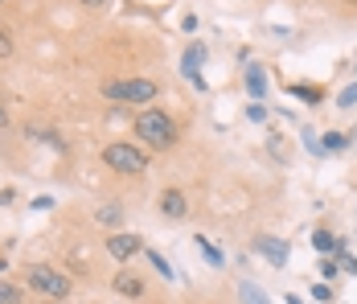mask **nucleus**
Listing matches in <instances>:
<instances>
[{"label":"nucleus","mask_w":357,"mask_h":304,"mask_svg":"<svg viewBox=\"0 0 357 304\" xmlns=\"http://www.w3.org/2000/svg\"><path fill=\"white\" fill-rule=\"evenodd\" d=\"M132 132L140 140L144 148H156V152H165V148H173L177 144V120L173 115H165V111H156V107H148L136 115V124H132Z\"/></svg>","instance_id":"1"},{"label":"nucleus","mask_w":357,"mask_h":304,"mask_svg":"<svg viewBox=\"0 0 357 304\" xmlns=\"http://www.w3.org/2000/svg\"><path fill=\"white\" fill-rule=\"evenodd\" d=\"M103 165L119 177H144L148 173V152L144 144H128V140H115L103 148Z\"/></svg>","instance_id":"2"},{"label":"nucleus","mask_w":357,"mask_h":304,"mask_svg":"<svg viewBox=\"0 0 357 304\" xmlns=\"http://www.w3.org/2000/svg\"><path fill=\"white\" fill-rule=\"evenodd\" d=\"M160 95V87L152 82V78H115V82H107L103 87V99L111 103H148V99H156Z\"/></svg>","instance_id":"3"},{"label":"nucleus","mask_w":357,"mask_h":304,"mask_svg":"<svg viewBox=\"0 0 357 304\" xmlns=\"http://www.w3.org/2000/svg\"><path fill=\"white\" fill-rule=\"evenodd\" d=\"M25 280H29V288H33L37 296H50V301H66L70 296V280L62 271H54L50 263H33V268L25 271Z\"/></svg>","instance_id":"4"},{"label":"nucleus","mask_w":357,"mask_h":304,"mask_svg":"<svg viewBox=\"0 0 357 304\" xmlns=\"http://www.w3.org/2000/svg\"><path fill=\"white\" fill-rule=\"evenodd\" d=\"M140 251H144V238L136 231H111L107 235V255L115 263H132Z\"/></svg>","instance_id":"5"},{"label":"nucleus","mask_w":357,"mask_h":304,"mask_svg":"<svg viewBox=\"0 0 357 304\" xmlns=\"http://www.w3.org/2000/svg\"><path fill=\"white\" fill-rule=\"evenodd\" d=\"M255 251H259L271 268H287V259H291V247H287L284 238H275V235H259L255 238Z\"/></svg>","instance_id":"6"},{"label":"nucleus","mask_w":357,"mask_h":304,"mask_svg":"<svg viewBox=\"0 0 357 304\" xmlns=\"http://www.w3.org/2000/svg\"><path fill=\"white\" fill-rule=\"evenodd\" d=\"M202 62H206V45H202V41H193V45L185 50V58H181V70H185V78H189V82H197V87L206 91V78H202Z\"/></svg>","instance_id":"7"},{"label":"nucleus","mask_w":357,"mask_h":304,"mask_svg":"<svg viewBox=\"0 0 357 304\" xmlns=\"http://www.w3.org/2000/svg\"><path fill=\"white\" fill-rule=\"evenodd\" d=\"M156 210H160L165 218H185V214H189V198H185L181 189H160Z\"/></svg>","instance_id":"8"},{"label":"nucleus","mask_w":357,"mask_h":304,"mask_svg":"<svg viewBox=\"0 0 357 304\" xmlns=\"http://www.w3.org/2000/svg\"><path fill=\"white\" fill-rule=\"evenodd\" d=\"M111 288H115L119 296H128V301H140V296H144V280L136 275V271H115Z\"/></svg>","instance_id":"9"},{"label":"nucleus","mask_w":357,"mask_h":304,"mask_svg":"<svg viewBox=\"0 0 357 304\" xmlns=\"http://www.w3.org/2000/svg\"><path fill=\"white\" fill-rule=\"evenodd\" d=\"M247 91H250V99H267V74H263V66H247Z\"/></svg>","instance_id":"10"},{"label":"nucleus","mask_w":357,"mask_h":304,"mask_svg":"<svg viewBox=\"0 0 357 304\" xmlns=\"http://www.w3.org/2000/svg\"><path fill=\"white\" fill-rule=\"evenodd\" d=\"M287 91H291L296 99H304V103H324V91L321 87H312V82H291Z\"/></svg>","instance_id":"11"},{"label":"nucleus","mask_w":357,"mask_h":304,"mask_svg":"<svg viewBox=\"0 0 357 304\" xmlns=\"http://www.w3.org/2000/svg\"><path fill=\"white\" fill-rule=\"evenodd\" d=\"M99 226H107V231H119V222H123V210L119 205H99Z\"/></svg>","instance_id":"12"},{"label":"nucleus","mask_w":357,"mask_h":304,"mask_svg":"<svg viewBox=\"0 0 357 304\" xmlns=\"http://www.w3.org/2000/svg\"><path fill=\"white\" fill-rule=\"evenodd\" d=\"M238 296H243V304H271L267 296H263V288H255L250 280H243V284H238Z\"/></svg>","instance_id":"13"},{"label":"nucleus","mask_w":357,"mask_h":304,"mask_svg":"<svg viewBox=\"0 0 357 304\" xmlns=\"http://www.w3.org/2000/svg\"><path fill=\"white\" fill-rule=\"evenodd\" d=\"M193 243H197V251H202V255H206V259H210L214 268H222V263H226V259H222V251H218V247H214V243H210V238L193 235Z\"/></svg>","instance_id":"14"},{"label":"nucleus","mask_w":357,"mask_h":304,"mask_svg":"<svg viewBox=\"0 0 357 304\" xmlns=\"http://www.w3.org/2000/svg\"><path fill=\"white\" fill-rule=\"evenodd\" d=\"M144 255H148V263H152V268L160 271L165 280H173V268H169V259H165L160 251H152V247H144Z\"/></svg>","instance_id":"15"},{"label":"nucleus","mask_w":357,"mask_h":304,"mask_svg":"<svg viewBox=\"0 0 357 304\" xmlns=\"http://www.w3.org/2000/svg\"><path fill=\"white\" fill-rule=\"evenodd\" d=\"M0 304H25L21 288H17V284H8V280H0Z\"/></svg>","instance_id":"16"},{"label":"nucleus","mask_w":357,"mask_h":304,"mask_svg":"<svg viewBox=\"0 0 357 304\" xmlns=\"http://www.w3.org/2000/svg\"><path fill=\"white\" fill-rule=\"evenodd\" d=\"M345 144H349V136H345V132H324V140H321L324 152H341Z\"/></svg>","instance_id":"17"},{"label":"nucleus","mask_w":357,"mask_h":304,"mask_svg":"<svg viewBox=\"0 0 357 304\" xmlns=\"http://www.w3.org/2000/svg\"><path fill=\"white\" fill-rule=\"evenodd\" d=\"M312 247H317L321 255H328V251H337V238L328 235V231H312Z\"/></svg>","instance_id":"18"},{"label":"nucleus","mask_w":357,"mask_h":304,"mask_svg":"<svg viewBox=\"0 0 357 304\" xmlns=\"http://www.w3.org/2000/svg\"><path fill=\"white\" fill-rule=\"evenodd\" d=\"M0 58H13V34L0 25Z\"/></svg>","instance_id":"19"},{"label":"nucleus","mask_w":357,"mask_h":304,"mask_svg":"<svg viewBox=\"0 0 357 304\" xmlns=\"http://www.w3.org/2000/svg\"><path fill=\"white\" fill-rule=\"evenodd\" d=\"M354 103H357V82H354V87H345V91L337 95V107H354Z\"/></svg>","instance_id":"20"},{"label":"nucleus","mask_w":357,"mask_h":304,"mask_svg":"<svg viewBox=\"0 0 357 304\" xmlns=\"http://www.w3.org/2000/svg\"><path fill=\"white\" fill-rule=\"evenodd\" d=\"M247 115L255 120V124H267V107H263V103H250V107H247Z\"/></svg>","instance_id":"21"},{"label":"nucleus","mask_w":357,"mask_h":304,"mask_svg":"<svg viewBox=\"0 0 357 304\" xmlns=\"http://www.w3.org/2000/svg\"><path fill=\"white\" fill-rule=\"evenodd\" d=\"M337 271H341V263H333V259H324V263H321V275H324V280H337Z\"/></svg>","instance_id":"22"},{"label":"nucleus","mask_w":357,"mask_h":304,"mask_svg":"<svg viewBox=\"0 0 357 304\" xmlns=\"http://www.w3.org/2000/svg\"><path fill=\"white\" fill-rule=\"evenodd\" d=\"M304 144H308V148H312V152H321V140H317V136H312V128H304Z\"/></svg>","instance_id":"23"},{"label":"nucleus","mask_w":357,"mask_h":304,"mask_svg":"<svg viewBox=\"0 0 357 304\" xmlns=\"http://www.w3.org/2000/svg\"><path fill=\"white\" fill-rule=\"evenodd\" d=\"M312 296H317V301H328V296H333V288H328V284H317V288H312Z\"/></svg>","instance_id":"24"},{"label":"nucleus","mask_w":357,"mask_h":304,"mask_svg":"<svg viewBox=\"0 0 357 304\" xmlns=\"http://www.w3.org/2000/svg\"><path fill=\"white\" fill-rule=\"evenodd\" d=\"M337 263H341V268H345V271H357V259H349V255H341Z\"/></svg>","instance_id":"25"},{"label":"nucleus","mask_w":357,"mask_h":304,"mask_svg":"<svg viewBox=\"0 0 357 304\" xmlns=\"http://www.w3.org/2000/svg\"><path fill=\"white\" fill-rule=\"evenodd\" d=\"M4 128H8V107L0 103V132H4Z\"/></svg>","instance_id":"26"},{"label":"nucleus","mask_w":357,"mask_h":304,"mask_svg":"<svg viewBox=\"0 0 357 304\" xmlns=\"http://www.w3.org/2000/svg\"><path fill=\"white\" fill-rule=\"evenodd\" d=\"M13 198H17L13 189H0V205H8V202H13Z\"/></svg>","instance_id":"27"},{"label":"nucleus","mask_w":357,"mask_h":304,"mask_svg":"<svg viewBox=\"0 0 357 304\" xmlns=\"http://www.w3.org/2000/svg\"><path fill=\"white\" fill-rule=\"evenodd\" d=\"M82 4H86V8H99V4H107V0H82Z\"/></svg>","instance_id":"28"},{"label":"nucleus","mask_w":357,"mask_h":304,"mask_svg":"<svg viewBox=\"0 0 357 304\" xmlns=\"http://www.w3.org/2000/svg\"><path fill=\"white\" fill-rule=\"evenodd\" d=\"M287 304H304V301H300V296H296V292H291V296H287Z\"/></svg>","instance_id":"29"},{"label":"nucleus","mask_w":357,"mask_h":304,"mask_svg":"<svg viewBox=\"0 0 357 304\" xmlns=\"http://www.w3.org/2000/svg\"><path fill=\"white\" fill-rule=\"evenodd\" d=\"M349 140H354V144H357V128H354V136H349Z\"/></svg>","instance_id":"30"},{"label":"nucleus","mask_w":357,"mask_h":304,"mask_svg":"<svg viewBox=\"0 0 357 304\" xmlns=\"http://www.w3.org/2000/svg\"><path fill=\"white\" fill-rule=\"evenodd\" d=\"M0 4H4V0H0Z\"/></svg>","instance_id":"31"},{"label":"nucleus","mask_w":357,"mask_h":304,"mask_svg":"<svg viewBox=\"0 0 357 304\" xmlns=\"http://www.w3.org/2000/svg\"><path fill=\"white\" fill-rule=\"evenodd\" d=\"M354 70H357V66H354Z\"/></svg>","instance_id":"32"}]
</instances>
